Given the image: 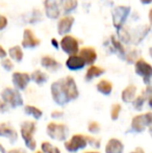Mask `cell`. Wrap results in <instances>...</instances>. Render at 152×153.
<instances>
[{
    "label": "cell",
    "mask_w": 152,
    "mask_h": 153,
    "mask_svg": "<svg viewBox=\"0 0 152 153\" xmlns=\"http://www.w3.org/2000/svg\"><path fill=\"white\" fill-rule=\"evenodd\" d=\"M79 93L72 76H66L51 85V96L57 105H65L77 99Z\"/></svg>",
    "instance_id": "6da1fadb"
},
{
    "label": "cell",
    "mask_w": 152,
    "mask_h": 153,
    "mask_svg": "<svg viewBox=\"0 0 152 153\" xmlns=\"http://www.w3.org/2000/svg\"><path fill=\"white\" fill-rule=\"evenodd\" d=\"M36 123L33 121H24L21 124L20 132L22 139L24 140L25 145L29 150H35L37 147V142L33 137V133L36 131Z\"/></svg>",
    "instance_id": "7a4b0ae2"
},
{
    "label": "cell",
    "mask_w": 152,
    "mask_h": 153,
    "mask_svg": "<svg viewBox=\"0 0 152 153\" xmlns=\"http://www.w3.org/2000/svg\"><path fill=\"white\" fill-rule=\"evenodd\" d=\"M47 134L55 141H66L69 134V129L63 123L50 122L47 125Z\"/></svg>",
    "instance_id": "3957f363"
},
{
    "label": "cell",
    "mask_w": 152,
    "mask_h": 153,
    "mask_svg": "<svg viewBox=\"0 0 152 153\" xmlns=\"http://www.w3.org/2000/svg\"><path fill=\"white\" fill-rule=\"evenodd\" d=\"M1 100H3L12 108H16L23 104V98L21 94L16 89L12 88H5L1 92Z\"/></svg>",
    "instance_id": "277c9868"
},
{
    "label": "cell",
    "mask_w": 152,
    "mask_h": 153,
    "mask_svg": "<svg viewBox=\"0 0 152 153\" xmlns=\"http://www.w3.org/2000/svg\"><path fill=\"white\" fill-rule=\"evenodd\" d=\"M152 123V114L150 111L133 117L131 121V129L134 132H143Z\"/></svg>",
    "instance_id": "5b68a950"
},
{
    "label": "cell",
    "mask_w": 152,
    "mask_h": 153,
    "mask_svg": "<svg viewBox=\"0 0 152 153\" xmlns=\"http://www.w3.org/2000/svg\"><path fill=\"white\" fill-rule=\"evenodd\" d=\"M129 13H130V6L120 5L113 10V12H112L113 23H114V26L118 30H120V29L122 28V26H123L124 23H125Z\"/></svg>",
    "instance_id": "8992f818"
},
{
    "label": "cell",
    "mask_w": 152,
    "mask_h": 153,
    "mask_svg": "<svg viewBox=\"0 0 152 153\" xmlns=\"http://www.w3.org/2000/svg\"><path fill=\"white\" fill-rule=\"evenodd\" d=\"M134 70L138 75H140L143 78L144 82L147 85H150V80L152 76V67L143 59H140L134 64Z\"/></svg>",
    "instance_id": "52a82bcc"
},
{
    "label": "cell",
    "mask_w": 152,
    "mask_h": 153,
    "mask_svg": "<svg viewBox=\"0 0 152 153\" xmlns=\"http://www.w3.org/2000/svg\"><path fill=\"white\" fill-rule=\"evenodd\" d=\"M87 146V140H85V135L83 134H74L69 141L65 142V148L67 151L71 153H75L78 150L83 149Z\"/></svg>",
    "instance_id": "ba28073f"
},
{
    "label": "cell",
    "mask_w": 152,
    "mask_h": 153,
    "mask_svg": "<svg viewBox=\"0 0 152 153\" xmlns=\"http://www.w3.org/2000/svg\"><path fill=\"white\" fill-rule=\"evenodd\" d=\"M61 47L67 54L74 55L78 52L79 50V43L72 36H65L61 41Z\"/></svg>",
    "instance_id": "9c48e42d"
},
{
    "label": "cell",
    "mask_w": 152,
    "mask_h": 153,
    "mask_svg": "<svg viewBox=\"0 0 152 153\" xmlns=\"http://www.w3.org/2000/svg\"><path fill=\"white\" fill-rule=\"evenodd\" d=\"M12 77L13 83H14L17 91L25 90L30 81V75L24 72H15Z\"/></svg>",
    "instance_id": "30bf717a"
},
{
    "label": "cell",
    "mask_w": 152,
    "mask_h": 153,
    "mask_svg": "<svg viewBox=\"0 0 152 153\" xmlns=\"http://www.w3.org/2000/svg\"><path fill=\"white\" fill-rule=\"evenodd\" d=\"M41 44V41L33 34L30 29H25L23 33L22 46L24 48H35Z\"/></svg>",
    "instance_id": "8fae6325"
},
{
    "label": "cell",
    "mask_w": 152,
    "mask_h": 153,
    "mask_svg": "<svg viewBox=\"0 0 152 153\" xmlns=\"http://www.w3.org/2000/svg\"><path fill=\"white\" fill-rule=\"evenodd\" d=\"M79 56L83 59L85 65L92 66L97 59V52L93 47H83L79 51Z\"/></svg>",
    "instance_id": "7c38bea8"
},
{
    "label": "cell",
    "mask_w": 152,
    "mask_h": 153,
    "mask_svg": "<svg viewBox=\"0 0 152 153\" xmlns=\"http://www.w3.org/2000/svg\"><path fill=\"white\" fill-rule=\"evenodd\" d=\"M44 5H45V13H46L48 18L50 19L59 18L61 10H59V6L57 4L56 0H45Z\"/></svg>",
    "instance_id": "4fadbf2b"
},
{
    "label": "cell",
    "mask_w": 152,
    "mask_h": 153,
    "mask_svg": "<svg viewBox=\"0 0 152 153\" xmlns=\"http://www.w3.org/2000/svg\"><path fill=\"white\" fill-rule=\"evenodd\" d=\"M0 137H6L14 143L18 139V133L8 123H0Z\"/></svg>",
    "instance_id": "5bb4252c"
},
{
    "label": "cell",
    "mask_w": 152,
    "mask_h": 153,
    "mask_svg": "<svg viewBox=\"0 0 152 153\" xmlns=\"http://www.w3.org/2000/svg\"><path fill=\"white\" fill-rule=\"evenodd\" d=\"M74 23V18L72 16H66L59 21L57 24V31L59 34H66L71 30Z\"/></svg>",
    "instance_id": "9a60e30c"
},
{
    "label": "cell",
    "mask_w": 152,
    "mask_h": 153,
    "mask_svg": "<svg viewBox=\"0 0 152 153\" xmlns=\"http://www.w3.org/2000/svg\"><path fill=\"white\" fill-rule=\"evenodd\" d=\"M66 66L69 70H72V71H76V70H80L82 69L83 67L85 66V62L83 59H81L79 55H70L68 57V59L66 61Z\"/></svg>",
    "instance_id": "2e32d148"
},
{
    "label": "cell",
    "mask_w": 152,
    "mask_h": 153,
    "mask_svg": "<svg viewBox=\"0 0 152 153\" xmlns=\"http://www.w3.org/2000/svg\"><path fill=\"white\" fill-rule=\"evenodd\" d=\"M124 145L119 139H110L105 146V153H123Z\"/></svg>",
    "instance_id": "e0dca14e"
},
{
    "label": "cell",
    "mask_w": 152,
    "mask_h": 153,
    "mask_svg": "<svg viewBox=\"0 0 152 153\" xmlns=\"http://www.w3.org/2000/svg\"><path fill=\"white\" fill-rule=\"evenodd\" d=\"M136 94V87L133 85H129L123 90V92L121 94V98L124 102L130 103L134 100Z\"/></svg>",
    "instance_id": "ac0fdd59"
},
{
    "label": "cell",
    "mask_w": 152,
    "mask_h": 153,
    "mask_svg": "<svg viewBox=\"0 0 152 153\" xmlns=\"http://www.w3.org/2000/svg\"><path fill=\"white\" fill-rule=\"evenodd\" d=\"M41 65H42L44 68L48 69V70H50V71H57L62 67L61 64H59L56 59L49 56V55H46V56L42 57V59H41Z\"/></svg>",
    "instance_id": "d6986e66"
},
{
    "label": "cell",
    "mask_w": 152,
    "mask_h": 153,
    "mask_svg": "<svg viewBox=\"0 0 152 153\" xmlns=\"http://www.w3.org/2000/svg\"><path fill=\"white\" fill-rule=\"evenodd\" d=\"M104 72H105V70L103 68H100V67L95 66V65H92V66L89 67V69L87 70V73H85V80L87 81L92 80V79L102 75Z\"/></svg>",
    "instance_id": "ffe728a7"
},
{
    "label": "cell",
    "mask_w": 152,
    "mask_h": 153,
    "mask_svg": "<svg viewBox=\"0 0 152 153\" xmlns=\"http://www.w3.org/2000/svg\"><path fill=\"white\" fill-rule=\"evenodd\" d=\"M97 90L99 93L108 96L113 91V83L110 81L106 80V79H102L97 83Z\"/></svg>",
    "instance_id": "44dd1931"
},
{
    "label": "cell",
    "mask_w": 152,
    "mask_h": 153,
    "mask_svg": "<svg viewBox=\"0 0 152 153\" xmlns=\"http://www.w3.org/2000/svg\"><path fill=\"white\" fill-rule=\"evenodd\" d=\"M30 79H33L37 85H43L48 80V75L40 70H36L31 73Z\"/></svg>",
    "instance_id": "7402d4cb"
},
{
    "label": "cell",
    "mask_w": 152,
    "mask_h": 153,
    "mask_svg": "<svg viewBox=\"0 0 152 153\" xmlns=\"http://www.w3.org/2000/svg\"><path fill=\"white\" fill-rule=\"evenodd\" d=\"M110 43H112V47H113V49H114L115 52L117 53L121 59H124L126 53H125V49H124V47L122 46L121 42H120L119 40H117V39L113 36L112 38H110Z\"/></svg>",
    "instance_id": "603a6c76"
},
{
    "label": "cell",
    "mask_w": 152,
    "mask_h": 153,
    "mask_svg": "<svg viewBox=\"0 0 152 153\" xmlns=\"http://www.w3.org/2000/svg\"><path fill=\"white\" fill-rule=\"evenodd\" d=\"M24 113L28 116H31L33 117L36 120L41 119V117L43 116V113L39 107H36L33 105H26L24 108Z\"/></svg>",
    "instance_id": "cb8c5ba5"
},
{
    "label": "cell",
    "mask_w": 152,
    "mask_h": 153,
    "mask_svg": "<svg viewBox=\"0 0 152 153\" xmlns=\"http://www.w3.org/2000/svg\"><path fill=\"white\" fill-rule=\"evenodd\" d=\"M77 4H78L77 0H61V5L66 14L71 13L72 10H75L77 7Z\"/></svg>",
    "instance_id": "d4e9b609"
},
{
    "label": "cell",
    "mask_w": 152,
    "mask_h": 153,
    "mask_svg": "<svg viewBox=\"0 0 152 153\" xmlns=\"http://www.w3.org/2000/svg\"><path fill=\"white\" fill-rule=\"evenodd\" d=\"M10 56L16 62H21L23 59V51L19 46H14L10 48Z\"/></svg>",
    "instance_id": "484cf974"
},
{
    "label": "cell",
    "mask_w": 152,
    "mask_h": 153,
    "mask_svg": "<svg viewBox=\"0 0 152 153\" xmlns=\"http://www.w3.org/2000/svg\"><path fill=\"white\" fill-rule=\"evenodd\" d=\"M41 149L43 153H61V150L59 148L51 145L49 142H43L41 145Z\"/></svg>",
    "instance_id": "4316f807"
},
{
    "label": "cell",
    "mask_w": 152,
    "mask_h": 153,
    "mask_svg": "<svg viewBox=\"0 0 152 153\" xmlns=\"http://www.w3.org/2000/svg\"><path fill=\"white\" fill-rule=\"evenodd\" d=\"M121 109H122V107L119 103H115V104L112 105V107H110V117H112V119L114 120V121H116V120L119 118Z\"/></svg>",
    "instance_id": "83f0119b"
},
{
    "label": "cell",
    "mask_w": 152,
    "mask_h": 153,
    "mask_svg": "<svg viewBox=\"0 0 152 153\" xmlns=\"http://www.w3.org/2000/svg\"><path fill=\"white\" fill-rule=\"evenodd\" d=\"M87 130L91 133H93V134H97L101 130V127H100V124L98 122L91 121L89 123V125H87Z\"/></svg>",
    "instance_id": "f1b7e54d"
},
{
    "label": "cell",
    "mask_w": 152,
    "mask_h": 153,
    "mask_svg": "<svg viewBox=\"0 0 152 153\" xmlns=\"http://www.w3.org/2000/svg\"><path fill=\"white\" fill-rule=\"evenodd\" d=\"M85 140H87V143L90 144L92 147H94V148L100 147V140L97 139V137H93V135H87V137H85Z\"/></svg>",
    "instance_id": "f546056e"
},
{
    "label": "cell",
    "mask_w": 152,
    "mask_h": 153,
    "mask_svg": "<svg viewBox=\"0 0 152 153\" xmlns=\"http://www.w3.org/2000/svg\"><path fill=\"white\" fill-rule=\"evenodd\" d=\"M1 66L3 67L6 71H10V70H13V69H14V64H13V62H10V59H2Z\"/></svg>",
    "instance_id": "4dcf8cb0"
},
{
    "label": "cell",
    "mask_w": 152,
    "mask_h": 153,
    "mask_svg": "<svg viewBox=\"0 0 152 153\" xmlns=\"http://www.w3.org/2000/svg\"><path fill=\"white\" fill-rule=\"evenodd\" d=\"M8 109H10V106H8L3 100L0 99V114L6 113V111H8Z\"/></svg>",
    "instance_id": "1f68e13d"
},
{
    "label": "cell",
    "mask_w": 152,
    "mask_h": 153,
    "mask_svg": "<svg viewBox=\"0 0 152 153\" xmlns=\"http://www.w3.org/2000/svg\"><path fill=\"white\" fill-rule=\"evenodd\" d=\"M6 25H7V19L2 15H0V30L5 28Z\"/></svg>",
    "instance_id": "d6a6232c"
},
{
    "label": "cell",
    "mask_w": 152,
    "mask_h": 153,
    "mask_svg": "<svg viewBox=\"0 0 152 153\" xmlns=\"http://www.w3.org/2000/svg\"><path fill=\"white\" fill-rule=\"evenodd\" d=\"M63 115H64L63 111H54L53 113H51V117L54 118V119H57V118H61Z\"/></svg>",
    "instance_id": "836d02e7"
},
{
    "label": "cell",
    "mask_w": 152,
    "mask_h": 153,
    "mask_svg": "<svg viewBox=\"0 0 152 153\" xmlns=\"http://www.w3.org/2000/svg\"><path fill=\"white\" fill-rule=\"evenodd\" d=\"M6 56V51L4 50L3 47L0 45V59H5Z\"/></svg>",
    "instance_id": "e575fe53"
},
{
    "label": "cell",
    "mask_w": 152,
    "mask_h": 153,
    "mask_svg": "<svg viewBox=\"0 0 152 153\" xmlns=\"http://www.w3.org/2000/svg\"><path fill=\"white\" fill-rule=\"evenodd\" d=\"M8 153H26V152H25V150H23V149H13Z\"/></svg>",
    "instance_id": "d590c367"
},
{
    "label": "cell",
    "mask_w": 152,
    "mask_h": 153,
    "mask_svg": "<svg viewBox=\"0 0 152 153\" xmlns=\"http://www.w3.org/2000/svg\"><path fill=\"white\" fill-rule=\"evenodd\" d=\"M130 153H145L144 151V149H142V148H136V150L134 151H132V152H130Z\"/></svg>",
    "instance_id": "8d00e7d4"
},
{
    "label": "cell",
    "mask_w": 152,
    "mask_h": 153,
    "mask_svg": "<svg viewBox=\"0 0 152 153\" xmlns=\"http://www.w3.org/2000/svg\"><path fill=\"white\" fill-rule=\"evenodd\" d=\"M51 44H52L56 49L59 48V43L56 42V40H55V39H52V40H51Z\"/></svg>",
    "instance_id": "74e56055"
},
{
    "label": "cell",
    "mask_w": 152,
    "mask_h": 153,
    "mask_svg": "<svg viewBox=\"0 0 152 153\" xmlns=\"http://www.w3.org/2000/svg\"><path fill=\"white\" fill-rule=\"evenodd\" d=\"M141 2H142L143 4H150L152 2V0H141Z\"/></svg>",
    "instance_id": "f35d334b"
},
{
    "label": "cell",
    "mask_w": 152,
    "mask_h": 153,
    "mask_svg": "<svg viewBox=\"0 0 152 153\" xmlns=\"http://www.w3.org/2000/svg\"><path fill=\"white\" fill-rule=\"evenodd\" d=\"M0 152H1V153H6L5 150H4V148L2 147V146H0Z\"/></svg>",
    "instance_id": "ab89813d"
},
{
    "label": "cell",
    "mask_w": 152,
    "mask_h": 153,
    "mask_svg": "<svg viewBox=\"0 0 152 153\" xmlns=\"http://www.w3.org/2000/svg\"><path fill=\"white\" fill-rule=\"evenodd\" d=\"M85 153H100L98 151H89V152H85Z\"/></svg>",
    "instance_id": "60d3db41"
},
{
    "label": "cell",
    "mask_w": 152,
    "mask_h": 153,
    "mask_svg": "<svg viewBox=\"0 0 152 153\" xmlns=\"http://www.w3.org/2000/svg\"><path fill=\"white\" fill-rule=\"evenodd\" d=\"M36 153H43L42 151H38V152H36Z\"/></svg>",
    "instance_id": "b9f144b4"
}]
</instances>
